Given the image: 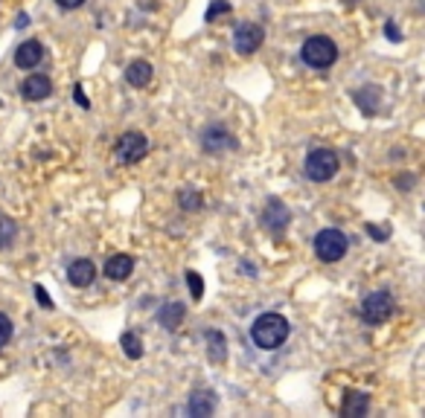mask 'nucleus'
<instances>
[{
	"label": "nucleus",
	"mask_w": 425,
	"mask_h": 418,
	"mask_svg": "<svg viewBox=\"0 0 425 418\" xmlns=\"http://www.w3.org/2000/svg\"><path fill=\"white\" fill-rule=\"evenodd\" d=\"M32 290H35V300H38L41 308H53V300H50V293L44 290V285H35Z\"/></svg>",
	"instance_id": "obj_25"
},
{
	"label": "nucleus",
	"mask_w": 425,
	"mask_h": 418,
	"mask_svg": "<svg viewBox=\"0 0 425 418\" xmlns=\"http://www.w3.org/2000/svg\"><path fill=\"white\" fill-rule=\"evenodd\" d=\"M149 152V137L140 134V131H128L120 137V142H116V157H120V163H137L143 160Z\"/></svg>",
	"instance_id": "obj_7"
},
{
	"label": "nucleus",
	"mask_w": 425,
	"mask_h": 418,
	"mask_svg": "<svg viewBox=\"0 0 425 418\" xmlns=\"http://www.w3.org/2000/svg\"><path fill=\"white\" fill-rule=\"evenodd\" d=\"M367 230H370V235H373L376 241H388V230H390V227L385 224V227L379 230V227H376V224H367Z\"/></svg>",
	"instance_id": "obj_26"
},
{
	"label": "nucleus",
	"mask_w": 425,
	"mask_h": 418,
	"mask_svg": "<svg viewBox=\"0 0 425 418\" xmlns=\"http://www.w3.org/2000/svg\"><path fill=\"white\" fill-rule=\"evenodd\" d=\"M126 82L131 87H146L152 82V64L149 61H131L126 70Z\"/></svg>",
	"instance_id": "obj_17"
},
{
	"label": "nucleus",
	"mask_w": 425,
	"mask_h": 418,
	"mask_svg": "<svg viewBox=\"0 0 425 418\" xmlns=\"http://www.w3.org/2000/svg\"><path fill=\"white\" fill-rule=\"evenodd\" d=\"M44 61V47H41V41H23L18 50H15V64L20 67V70H32V67H38Z\"/></svg>",
	"instance_id": "obj_12"
},
{
	"label": "nucleus",
	"mask_w": 425,
	"mask_h": 418,
	"mask_svg": "<svg viewBox=\"0 0 425 418\" xmlns=\"http://www.w3.org/2000/svg\"><path fill=\"white\" fill-rule=\"evenodd\" d=\"M338 154L333 149H315L309 157H306V178L315 180V183H323V180H333L338 175Z\"/></svg>",
	"instance_id": "obj_3"
},
{
	"label": "nucleus",
	"mask_w": 425,
	"mask_h": 418,
	"mask_svg": "<svg viewBox=\"0 0 425 418\" xmlns=\"http://www.w3.org/2000/svg\"><path fill=\"white\" fill-rule=\"evenodd\" d=\"M120 346H123V352H126L131 360H140V357H143V340H140L134 331H123Z\"/></svg>",
	"instance_id": "obj_19"
},
{
	"label": "nucleus",
	"mask_w": 425,
	"mask_h": 418,
	"mask_svg": "<svg viewBox=\"0 0 425 418\" xmlns=\"http://www.w3.org/2000/svg\"><path fill=\"white\" fill-rule=\"evenodd\" d=\"M259 221H263V227H265L268 233L280 235L282 230L289 227V221H292V212H289V207L282 204L280 198H271V201H268V207L263 209V218H259Z\"/></svg>",
	"instance_id": "obj_9"
},
{
	"label": "nucleus",
	"mask_w": 425,
	"mask_h": 418,
	"mask_svg": "<svg viewBox=\"0 0 425 418\" xmlns=\"http://www.w3.org/2000/svg\"><path fill=\"white\" fill-rule=\"evenodd\" d=\"M204 343H207V357H210V363H225L227 360V340H225V334L222 331H207L204 334Z\"/></svg>",
	"instance_id": "obj_16"
},
{
	"label": "nucleus",
	"mask_w": 425,
	"mask_h": 418,
	"mask_svg": "<svg viewBox=\"0 0 425 418\" xmlns=\"http://www.w3.org/2000/svg\"><path fill=\"white\" fill-rule=\"evenodd\" d=\"M367 407H370V401H367L364 392H347L344 407H341V415H364Z\"/></svg>",
	"instance_id": "obj_18"
},
{
	"label": "nucleus",
	"mask_w": 425,
	"mask_h": 418,
	"mask_svg": "<svg viewBox=\"0 0 425 418\" xmlns=\"http://www.w3.org/2000/svg\"><path fill=\"white\" fill-rule=\"evenodd\" d=\"M15 233H18L15 221H9V218H0V250H6L9 244L15 241Z\"/></svg>",
	"instance_id": "obj_21"
},
{
	"label": "nucleus",
	"mask_w": 425,
	"mask_h": 418,
	"mask_svg": "<svg viewBox=\"0 0 425 418\" xmlns=\"http://www.w3.org/2000/svg\"><path fill=\"white\" fill-rule=\"evenodd\" d=\"M184 316H186V305L184 302H167L157 311V323L167 331H178L184 326Z\"/></svg>",
	"instance_id": "obj_15"
},
{
	"label": "nucleus",
	"mask_w": 425,
	"mask_h": 418,
	"mask_svg": "<svg viewBox=\"0 0 425 418\" xmlns=\"http://www.w3.org/2000/svg\"><path fill=\"white\" fill-rule=\"evenodd\" d=\"M56 4L61 6V9H76V6H82L85 0H56Z\"/></svg>",
	"instance_id": "obj_29"
},
{
	"label": "nucleus",
	"mask_w": 425,
	"mask_h": 418,
	"mask_svg": "<svg viewBox=\"0 0 425 418\" xmlns=\"http://www.w3.org/2000/svg\"><path fill=\"white\" fill-rule=\"evenodd\" d=\"M131 270H134V259L128 253H116L105 262V276L114 282H126L131 276Z\"/></svg>",
	"instance_id": "obj_14"
},
{
	"label": "nucleus",
	"mask_w": 425,
	"mask_h": 418,
	"mask_svg": "<svg viewBox=\"0 0 425 418\" xmlns=\"http://www.w3.org/2000/svg\"><path fill=\"white\" fill-rule=\"evenodd\" d=\"M186 288H190L193 300L198 302L204 297V279H201V273H196V270H186Z\"/></svg>",
	"instance_id": "obj_22"
},
{
	"label": "nucleus",
	"mask_w": 425,
	"mask_h": 418,
	"mask_svg": "<svg viewBox=\"0 0 425 418\" xmlns=\"http://www.w3.org/2000/svg\"><path fill=\"white\" fill-rule=\"evenodd\" d=\"M20 93H23V99H30V102H41V99H47V96L53 93V82L47 79V76H41V73H32V76L23 79Z\"/></svg>",
	"instance_id": "obj_11"
},
{
	"label": "nucleus",
	"mask_w": 425,
	"mask_h": 418,
	"mask_svg": "<svg viewBox=\"0 0 425 418\" xmlns=\"http://www.w3.org/2000/svg\"><path fill=\"white\" fill-rule=\"evenodd\" d=\"M12 331H15V328H12V319H9L6 314H0V349H4L6 343L12 340Z\"/></svg>",
	"instance_id": "obj_24"
},
{
	"label": "nucleus",
	"mask_w": 425,
	"mask_h": 418,
	"mask_svg": "<svg viewBox=\"0 0 425 418\" xmlns=\"http://www.w3.org/2000/svg\"><path fill=\"white\" fill-rule=\"evenodd\" d=\"M93 279H97V264L90 259H76L67 264V282L73 288H88Z\"/></svg>",
	"instance_id": "obj_10"
},
{
	"label": "nucleus",
	"mask_w": 425,
	"mask_h": 418,
	"mask_svg": "<svg viewBox=\"0 0 425 418\" xmlns=\"http://www.w3.org/2000/svg\"><path fill=\"white\" fill-rule=\"evenodd\" d=\"M239 140H236L225 125H207L201 131V149L207 154H225V152H233Z\"/></svg>",
	"instance_id": "obj_6"
},
{
	"label": "nucleus",
	"mask_w": 425,
	"mask_h": 418,
	"mask_svg": "<svg viewBox=\"0 0 425 418\" xmlns=\"http://www.w3.org/2000/svg\"><path fill=\"white\" fill-rule=\"evenodd\" d=\"M178 204H181V209H186V212H198V209L204 207V198H201V192H196V189H184V192L178 195Z\"/></svg>",
	"instance_id": "obj_20"
},
{
	"label": "nucleus",
	"mask_w": 425,
	"mask_h": 418,
	"mask_svg": "<svg viewBox=\"0 0 425 418\" xmlns=\"http://www.w3.org/2000/svg\"><path fill=\"white\" fill-rule=\"evenodd\" d=\"M347 247H349V241L341 230L335 227H329V230H321L318 238H315V253L321 262H341L347 256Z\"/></svg>",
	"instance_id": "obj_4"
},
{
	"label": "nucleus",
	"mask_w": 425,
	"mask_h": 418,
	"mask_svg": "<svg viewBox=\"0 0 425 418\" xmlns=\"http://www.w3.org/2000/svg\"><path fill=\"white\" fill-rule=\"evenodd\" d=\"M230 12V4H227V0H212V4L207 6V20H212V18H219V15H227Z\"/></svg>",
	"instance_id": "obj_23"
},
{
	"label": "nucleus",
	"mask_w": 425,
	"mask_h": 418,
	"mask_svg": "<svg viewBox=\"0 0 425 418\" xmlns=\"http://www.w3.org/2000/svg\"><path fill=\"white\" fill-rule=\"evenodd\" d=\"M265 41V32L259 23H239V30L233 32V50L239 56H253Z\"/></svg>",
	"instance_id": "obj_8"
},
{
	"label": "nucleus",
	"mask_w": 425,
	"mask_h": 418,
	"mask_svg": "<svg viewBox=\"0 0 425 418\" xmlns=\"http://www.w3.org/2000/svg\"><path fill=\"white\" fill-rule=\"evenodd\" d=\"M344 4H359V0H344Z\"/></svg>",
	"instance_id": "obj_30"
},
{
	"label": "nucleus",
	"mask_w": 425,
	"mask_h": 418,
	"mask_svg": "<svg viewBox=\"0 0 425 418\" xmlns=\"http://www.w3.org/2000/svg\"><path fill=\"white\" fill-rule=\"evenodd\" d=\"M393 308H396V302H393V297L388 290H373L361 302V316L367 319V323L379 326V323H385V319H390Z\"/></svg>",
	"instance_id": "obj_5"
},
{
	"label": "nucleus",
	"mask_w": 425,
	"mask_h": 418,
	"mask_svg": "<svg viewBox=\"0 0 425 418\" xmlns=\"http://www.w3.org/2000/svg\"><path fill=\"white\" fill-rule=\"evenodd\" d=\"M300 59L315 70H326V67H333L338 61V44L333 38H326V35H312V38L303 41Z\"/></svg>",
	"instance_id": "obj_2"
},
{
	"label": "nucleus",
	"mask_w": 425,
	"mask_h": 418,
	"mask_svg": "<svg viewBox=\"0 0 425 418\" xmlns=\"http://www.w3.org/2000/svg\"><path fill=\"white\" fill-rule=\"evenodd\" d=\"M73 99L79 102V108H85V111L90 108V102H88V96H85V90H82V85H76V87H73Z\"/></svg>",
	"instance_id": "obj_27"
},
{
	"label": "nucleus",
	"mask_w": 425,
	"mask_h": 418,
	"mask_svg": "<svg viewBox=\"0 0 425 418\" xmlns=\"http://www.w3.org/2000/svg\"><path fill=\"white\" fill-rule=\"evenodd\" d=\"M385 32H388V38H390V41H402V35H399V32H396V27H393V20H388V23H385Z\"/></svg>",
	"instance_id": "obj_28"
},
{
	"label": "nucleus",
	"mask_w": 425,
	"mask_h": 418,
	"mask_svg": "<svg viewBox=\"0 0 425 418\" xmlns=\"http://www.w3.org/2000/svg\"><path fill=\"white\" fill-rule=\"evenodd\" d=\"M212 410H216V392H210V389L193 392L190 401H186V412L196 415V418H207Z\"/></svg>",
	"instance_id": "obj_13"
},
{
	"label": "nucleus",
	"mask_w": 425,
	"mask_h": 418,
	"mask_svg": "<svg viewBox=\"0 0 425 418\" xmlns=\"http://www.w3.org/2000/svg\"><path fill=\"white\" fill-rule=\"evenodd\" d=\"M292 334V326H289V319L282 316V314H259L253 319V326H251V340H253V346L256 349H263V352H274L280 349L282 343L289 340Z\"/></svg>",
	"instance_id": "obj_1"
}]
</instances>
